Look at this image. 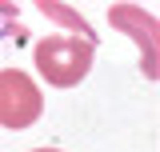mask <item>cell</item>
I'll use <instances>...</instances> for the list:
<instances>
[{
	"label": "cell",
	"instance_id": "6da1fadb",
	"mask_svg": "<svg viewBox=\"0 0 160 152\" xmlns=\"http://www.w3.org/2000/svg\"><path fill=\"white\" fill-rule=\"evenodd\" d=\"M96 40L92 36H48L36 44V68L52 88H72L92 68Z\"/></svg>",
	"mask_w": 160,
	"mask_h": 152
},
{
	"label": "cell",
	"instance_id": "7a4b0ae2",
	"mask_svg": "<svg viewBox=\"0 0 160 152\" xmlns=\"http://www.w3.org/2000/svg\"><path fill=\"white\" fill-rule=\"evenodd\" d=\"M44 112V96L36 80L20 68H0V124L4 128H28Z\"/></svg>",
	"mask_w": 160,
	"mask_h": 152
},
{
	"label": "cell",
	"instance_id": "3957f363",
	"mask_svg": "<svg viewBox=\"0 0 160 152\" xmlns=\"http://www.w3.org/2000/svg\"><path fill=\"white\" fill-rule=\"evenodd\" d=\"M112 24L124 28V32H132L140 40V56H144V76L148 80H156V20L144 16L140 8H128V4H116L112 12Z\"/></svg>",
	"mask_w": 160,
	"mask_h": 152
},
{
	"label": "cell",
	"instance_id": "277c9868",
	"mask_svg": "<svg viewBox=\"0 0 160 152\" xmlns=\"http://www.w3.org/2000/svg\"><path fill=\"white\" fill-rule=\"evenodd\" d=\"M32 152H60V148H32Z\"/></svg>",
	"mask_w": 160,
	"mask_h": 152
}]
</instances>
